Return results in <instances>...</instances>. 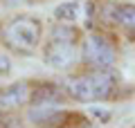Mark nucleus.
<instances>
[{"instance_id": "obj_1", "label": "nucleus", "mask_w": 135, "mask_h": 128, "mask_svg": "<svg viewBox=\"0 0 135 128\" xmlns=\"http://www.w3.org/2000/svg\"><path fill=\"white\" fill-rule=\"evenodd\" d=\"M43 38V23L36 16L18 14L0 27V43L14 54L29 56L38 50Z\"/></svg>"}, {"instance_id": "obj_2", "label": "nucleus", "mask_w": 135, "mask_h": 128, "mask_svg": "<svg viewBox=\"0 0 135 128\" xmlns=\"http://www.w3.org/2000/svg\"><path fill=\"white\" fill-rule=\"evenodd\" d=\"M117 74L113 70H90L81 76L68 81L65 95L81 104H99L115 95Z\"/></svg>"}, {"instance_id": "obj_3", "label": "nucleus", "mask_w": 135, "mask_h": 128, "mask_svg": "<svg viewBox=\"0 0 135 128\" xmlns=\"http://www.w3.org/2000/svg\"><path fill=\"white\" fill-rule=\"evenodd\" d=\"M81 56L79 50V32L74 25H54L50 41L43 45V61L54 70H68Z\"/></svg>"}, {"instance_id": "obj_4", "label": "nucleus", "mask_w": 135, "mask_h": 128, "mask_svg": "<svg viewBox=\"0 0 135 128\" xmlns=\"http://www.w3.org/2000/svg\"><path fill=\"white\" fill-rule=\"evenodd\" d=\"M81 61L90 70H113L117 61L115 43L99 32H90L81 41Z\"/></svg>"}, {"instance_id": "obj_5", "label": "nucleus", "mask_w": 135, "mask_h": 128, "mask_svg": "<svg viewBox=\"0 0 135 128\" xmlns=\"http://www.w3.org/2000/svg\"><path fill=\"white\" fill-rule=\"evenodd\" d=\"M32 92H34V85L25 79L0 88V115L16 112L18 108L32 104Z\"/></svg>"}, {"instance_id": "obj_6", "label": "nucleus", "mask_w": 135, "mask_h": 128, "mask_svg": "<svg viewBox=\"0 0 135 128\" xmlns=\"http://www.w3.org/2000/svg\"><path fill=\"white\" fill-rule=\"evenodd\" d=\"M115 25L124 32V36L131 43H135V5L133 2H119L117 5Z\"/></svg>"}, {"instance_id": "obj_7", "label": "nucleus", "mask_w": 135, "mask_h": 128, "mask_svg": "<svg viewBox=\"0 0 135 128\" xmlns=\"http://www.w3.org/2000/svg\"><path fill=\"white\" fill-rule=\"evenodd\" d=\"M54 18L63 25H72L79 18V5L77 2H61V5L54 9Z\"/></svg>"}, {"instance_id": "obj_8", "label": "nucleus", "mask_w": 135, "mask_h": 128, "mask_svg": "<svg viewBox=\"0 0 135 128\" xmlns=\"http://www.w3.org/2000/svg\"><path fill=\"white\" fill-rule=\"evenodd\" d=\"M0 128H25V124L16 112H9V115H2V126Z\"/></svg>"}, {"instance_id": "obj_9", "label": "nucleus", "mask_w": 135, "mask_h": 128, "mask_svg": "<svg viewBox=\"0 0 135 128\" xmlns=\"http://www.w3.org/2000/svg\"><path fill=\"white\" fill-rule=\"evenodd\" d=\"M9 70H11V61L5 54H0V74H9Z\"/></svg>"}, {"instance_id": "obj_10", "label": "nucleus", "mask_w": 135, "mask_h": 128, "mask_svg": "<svg viewBox=\"0 0 135 128\" xmlns=\"http://www.w3.org/2000/svg\"><path fill=\"white\" fill-rule=\"evenodd\" d=\"M0 126H2V115H0Z\"/></svg>"}, {"instance_id": "obj_11", "label": "nucleus", "mask_w": 135, "mask_h": 128, "mask_svg": "<svg viewBox=\"0 0 135 128\" xmlns=\"http://www.w3.org/2000/svg\"><path fill=\"white\" fill-rule=\"evenodd\" d=\"M0 2H2V0H0Z\"/></svg>"}]
</instances>
